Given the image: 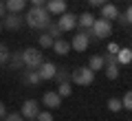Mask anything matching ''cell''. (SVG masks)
<instances>
[{
    "label": "cell",
    "mask_w": 132,
    "mask_h": 121,
    "mask_svg": "<svg viewBox=\"0 0 132 121\" xmlns=\"http://www.w3.org/2000/svg\"><path fill=\"white\" fill-rule=\"evenodd\" d=\"M42 62H44V55H42L40 49H33V46L22 49V64H24V68L38 70V66L42 64Z\"/></svg>",
    "instance_id": "obj_2"
},
{
    "label": "cell",
    "mask_w": 132,
    "mask_h": 121,
    "mask_svg": "<svg viewBox=\"0 0 132 121\" xmlns=\"http://www.w3.org/2000/svg\"><path fill=\"white\" fill-rule=\"evenodd\" d=\"M27 2L29 0H5V9L9 13H20V11L27 9Z\"/></svg>",
    "instance_id": "obj_12"
},
{
    "label": "cell",
    "mask_w": 132,
    "mask_h": 121,
    "mask_svg": "<svg viewBox=\"0 0 132 121\" xmlns=\"http://www.w3.org/2000/svg\"><path fill=\"white\" fill-rule=\"evenodd\" d=\"M53 79H57V82H68L71 77H68V73H66L64 68H57V70H55V77H53Z\"/></svg>",
    "instance_id": "obj_28"
},
{
    "label": "cell",
    "mask_w": 132,
    "mask_h": 121,
    "mask_svg": "<svg viewBox=\"0 0 132 121\" xmlns=\"http://www.w3.org/2000/svg\"><path fill=\"white\" fill-rule=\"evenodd\" d=\"M44 31H46V33H48V35H51V37H53V40H60V37H62V31H60V29H57V24H53V22H51V24H48V27H46V29H44Z\"/></svg>",
    "instance_id": "obj_23"
},
{
    "label": "cell",
    "mask_w": 132,
    "mask_h": 121,
    "mask_svg": "<svg viewBox=\"0 0 132 121\" xmlns=\"http://www.w3.org/2000/svg\"><path fill=\"white\" fill-rule=\"evenodd\" d=\"M22 24H24V18L18 13H5V18H2V27L7 31H18Z\"/></svg>",
    "instance_id": "obj_7"
},
{
    "label": "cell",
    "mask_w": 132,
    "mask_h": 121,
    "mask_svg": "<svg viewBox=\"0 0 132 121\" xmlns=\"http://www.w3.org/2000/svg\"><path fill=\"white\" fill-rule=\"evenodd\" d=\"M106 2H108V0H88V5H90V7H104Z\"/></svg>",
    "instance_id": "obj_31"
},
{
    "label": "cell",
    "mask_w": 132,
    "mask_h": 121,
    "mask_svg": "<svg viewBox=\"0 0 132 121\" xmlns=\"http://www.w3.org/2000/svg\"><path fill=\"white\" fill-rule=\"evenodd\" d=\"M101 18L108 20V22H112V20L119 18V9H117L114 5H110V2H106V5L101 7Z\"/></svg>",
    "instance_id": "obj_13"
},
{
    "label": "cell",
    "mask_w": 132,
    "mask_h": 121,
    "mask_svg": "<svg viewBox=\"0 0 132 121\" xmlns=\"http://www.w3.org/2000/svg\"><path fill=\"white\" fill-rule=\"evenodd\" d=\"M0 31H5V27H2V20H0Z\"/></svg>",
    "instance_id": "obj_36"
},
{
    "label": "cell",
    "mask_w": 132,
    "mask_h": 121,
    "mask_svg": "<svg viewBox=\"0 0 132 121\" xmlns=\"http://www.w3.org/2000/svg\"><path fill=\"white\" fill-rule=\"evenodd\" d=\"M130 60H132V51H130V49H119L117 64H130Z\"/></svg>",
    "instance_id": "obj_18"
},
{
    "label": "cell",
    "mask_w": 132,
    "mask_h": 121,
    "mask_svg": "<svg viewBox=\"0 0 132 121\" xmlns=\"http://www.w3.org/2000/svg\"><path fill=\"white\" fill-rule=\"evenodd\" d=\"M38 42H40V46H42V49H51L55 40H53V37L48 35V33H42V35H40V40H38Z\"/></svg>",
    "instance_id": "obj_22"
},
{
    "label": "cell",
    "mask_w": 132,
    "mask_h": 121,
    "mask_svg": "<svg viewBox=\"0 0 132 121\" xmlns=\"http://www.w3.org/2000/svg\"><path fill=\"white\" fill-rule=\"evenodd\" d=\"M44 9L53 15H62V13H66V0H46Z\"/></svg>",
    "instance_id": "obj_11"
},
{
    "label": "cell",
    "mask_w": 132,
    "mask_h": 121,
    "mask_svg": "<svg viewBox=\"0 0 132 121\" xmlns=\"http://www.w3.org/2000/svg\"><path fill=\"white\" fill-rule=\"evenodd\" d=\"M42 79H40V75H38V70H29L27 73V84H31V86H38Z\"/></svg>",
    "instance_id": "obj_25"
},
{
    "label": "cell",
    "mask_w": 132,
    "mask_h": 121,
    "mask_svg": "<svg viewBox=\"0 0 132 121\" xmlns=\"http://www.w3.org/2000/svg\"><path fill=\"white\" fill-rule=\"evenodd\" d=\"M119 15H121L123 24H130V22H132V9H130V7H128V9L123 11V13H119Z\"/></svg>",
    "instance_id": "obj_30"
},
{
    "label": "cell",
    "mask_w": 132,
    "mask_h": 121,
    "mask_svg": "<svg viewBox=\"0 0 132 121\" xmlns=\"http://www.w3.org/2000/svg\"><path fill=\"white\" fill-rule=\"evenodd\" d=\"M108 53L110 55H117L119 53V44H108Z\"/></svg>",
    "instance_id": "obj_32"
},
{
    "label": "cell",
    "mask_w": 132,
    "mask_h": 121,
    "mask_svg": "<svg viewBox=\"0 0 132 121\" xmlns=\"http://www.w3.org/2000/svg\"><path fill=\"white\" fill-rule=\"evenodd\" d=\"M27 121H35V119H27Z\"/></svg>",
    "instance_id": "obj_37"
},
{
    "label": "cell",
    "mask_w": 132,
    "mask_h": 121,
    "mask_svg": "<svg viewBox=\"0 0 132 121\" xmlns=\"http://www.w3.org/2000/svg\"><path fill=\"white\" fill-rule=\"evenodd\" d=\"M5 121H27L20 112H7L5 115Z\"/></svg>",
    "instance_id": "obj_29"
},
{
    "label": "cell",
    "mask_w": 132,
    "mask_h": 121,
    "mask_svg": "<svg viewBox=\"0 0 132 121\" xmlns=\"http://www.w3.org/2000/svg\"><path fill=\"white\" fill-rule=\"evenodd\" d=\"M75 27H77V15L68 13V11L60 15V20H57V29H60L62 33H68V31H73Z\"/></svg>",
    "instance_id": "obj_5"
},
{
    "label": "cell",
    "mask_w": 132,
    "mask_h": 121,
    "mask_svg": "<svg viewBox=\"0 0 132 121\" xmlns=\"http://www.w3.org/2000/svg\"><path fill=\"white\" fill-rule=\"evenodd\" d=\"M55 70H57V66L53 64V62H42V64L38 66V75H40V79H42V82L53 79V77H55Z\"/></svg>",
    "instance_id": "obj_10"
},
{
    "label": "cell",
    "mask_w": 132,
    "mask_h": 121,
    "mask_svg": "<svg viewBox=\"0 0 132 121\" xmlns=\"http://www.w3.org/2000/svg\"><path fill=\"white\" fill-rule=\"evenodd\" d=\"M35 121H53L51 110H40V112H38V117H35Z\"/></svg>",
    "instance_id": "obj_27"
},
{
    "label": "cell",
    "mask_w": 132,
    "mask_h": 121,
    "mask_svg": "<svg viewBox=\"0 0 132 121\" xmlns=\"http://www.w3.org/2000/svg\"><path fill=\"white\" fill-rule=\"evenodd\" d=\"M106 106H108L110 112H119V110H121V101H119L117 97H110L108 101H106Z\"/></svg>",
    "instance_id": "obj_24"
},
{
    "label": "cell",
    "mask_w": 132,
    "mask_h": 121,
    "mask_svg": "<svg viewBox=\"0 0 132 121\" xmlns=\"http://www.w3.org/2000/svg\"><path fill=\"white\" fill-rule=\"evenodd\" d=\"M104 66H106V62H104V55H93V57H90V62H88V68L93 70V73L101 70Z\"/></svg>",
    "instance_id": "obj_16"
},
{
    "label": "cell",
    "mask_w": 132,
    "mask_h": 121,
    "mask_svg": "<svg viewBox=\"0 0 132 121\" xmlns=\"http://www.w3.org/2000/svg\"><path fill=\"white\" fill-rule=\"evenodd\" d=\"M24 22L29 24L31 29H38V31H44V29L51 24V15L44 7H31L27 15H24Z\"/></svg>",
    "instance_id": "obj_1"
},
{
    "label": "cell",
    "mask_w": 132,
    "mask_h": 121,
    "mask_svg": "<svg viewBox=\"0 0 132 121\" xmlns=\"http://www.w3.org/2000/svg\"><path fill=\"white\" fill-rule=\"evenodd\" d=\"M57 95H60L62 99L64 97H68V95L73 93V86H71V79H68V82H60V86H57V90H55Z\"/></svg>",
    "instance_id": "obj_17"
},
{
    "label": "cell",
    "mask_w": 132,
    "mask_h": 121,
    "mask_svg": "<svg viewBox=\"0 0 132 121\" xmlns=\"http://www.w3.org/2000/svg\"><path fill=\"white\" fill-rule=\"evenodd\" d=\"M104 70H106V77H108L110 82L119 77V64H106V66H104Z\"/></svg>",
    "instance_id": "obj_19"
},
{
    "label": "cell",
    "mask_w": 132,
    "mask_h": 121,
    "mask_svg": "<svg viewBox=\"0 0 132 121\" xmlns=\"http://www.w3.org/2000/svg\"><path fill=\"white\" fill-rule=\"evenodd\" d=\"M51 49L57 53V55H68V51H71V42H66L64 37H60V40H55V42H53Z\"/></svg>",
    "instance_id": "obj_14"
},
{
    "label": "cell",
    "mask_w": 132,
    "mask_h": 121,
    "mask_svg": "<svg viewBox=\"0 0 132 121\" xmlns=\"http://www.w3.org/2000/svg\"><path fill=\"white\" fill-rule=\"evenodd\" d=\"M5 13H7V9H5V0H0V20L5 18Z\"/></svg>",
    "instance_id": "obj_34"
},
{
    "label": "cell",
    "mask_w": 132,
    "mask_h": 121,
    "mask_svg": "<svg viewBox=\"0 0 132 121\" xmlns=\"http://www.w3.org/2000/svg\"><path fill=\"white\" fill-rule=\"evenodd\" d=\"M71 82L75 86H90L95 82V73L88 68V66H79L71 73Z\"/></svg>",
    "instance_id": "obj_3"
},
{
    "label": "cell",
    "mask_w": 132,
    "mask_h": 121,
    "mask_svg": "<svg viewBox=\"0 0 132 121\" xmlns=\"http://www.w3.org/2000/svg\"><path fill=\"white\" fill-rule=\"evenodd\" d=\"M93 22H95V15H93V13H88V11H86V13H81L79 18H77V24L81 27V31L90 29V27H93Z\"/></svg>",
    "instance_id": "obj_15"
},
{
    "label": "cell",
    "mask_w": 132,
    "mask_h": 121,
    "mask_svg": "<svg viewBox=\"0 0 132 121\" xmlns=\"http://www.w3.org/2000/svg\"><path fill=\"white\" fill-rule=\"evenodd\" d=\"M9 62H11V68H24V64H22V51H15L13 55L9 57Z\"/></svg>",
    "instance_id": "obj_20"
},
{
    "label": "cell",
    "mask_w": 132,
    "mask_h": 121,
    "mask_svg": "<svg viewBox=\"0 0 132 121\" xmlns=\"http://www.w3.org/2000/svg\"><path fill=\"white\" fill-rule=\"evenodd\" d=\"M121 108H123V110H132V95H130V93L123 95V99H121Z\"/></svg>",
    "instance_id": "obj_26"
},
{
    "label": "cell",
    "mask_w": 132,
    "mask_h": 121,
    "mask_svg": "<svg viewBox=\"0 0 132 121\" xmlns=\"http://www.w3.org/2000/svg\"><path fill=\"white\" fill-rule=\"evenodd\" d=\"M40 112V103L35 101V99H27V101L22 103V108H20V115L24 117V119H35Z\"/></svg>",
    "instance_id": "obj_8"
},
{
    "label": "cell",
    "mask_w": 132,
    "mask_h": 121,
    "mask_svg": "<svg viewBox=\"0 0 132 121\" xmlns=\"http://www.w3.org/2000/svg\"><path fill=\"white\" fill-rule=\"evenodd\" d=\"M9 57H11L9 46H7L5 42H0V66H2V64H7V62H9Z\"/></svg>",
    "instance_id": "obj_21"
},
{
    "label": "cell",
    "mask_w": 132,
    "mask_h": 121,
    "mask_svg": "<svg viewBox=\"0 0 132 121\" xmlns=\"http://www.w3.org/2000/svg\"><path fill=\"white\" fill-rule=\"evenodd\" d=\"M5 115H7V106L0 101V119H5Z\"/></svg>",
    "instance_id": "obj_35"
},
{
    "label": "cell",
    "mask_w": 132,
    "mask_h": 121,
    "mask_svg": "<svg viewBox=\"0 0 132 121\" xmlns=\"http://www.w3.org/2000/svg\"><path fill=\"white\" fill-rule=\"evenodd\" d=\"M46 0H31V7H44Z\"/></svg>",
    "instance_id": "obj_33"
},
{
    "label": "cell",
    "mask_w": 132,
    "mask_h": 121,
    "mask_svg": "<svg viewBox=\"0 0 132 121\" xmlns=\"http://www.w3.org/2000/svg\"><path fill=\"white\" fill-rule=\"evenodd\" d=\"M88 46H90V37H88V33H86V31L75 33V35H73V40H71V49H73V51L84 53Z\"/></svg>",
    "instance_id": "obj_6"
},
{
    "label": "cell",
    "mask_w": 132,
    "mask_h": 121,
    "mask_svg": "<svg viewBox=\"0 0 132 121\" xmlns=\"http://www.w3.org/2000/svg\"><path fill=\"white\" fill-rule=\"evenodd\" d=\"M42 103L48 108V110H57V108L62 106V97L55 93V90H46V93L42 95Z\"/></svg>",
    "instance_id": "obj_9"
},
{
    "label": "cell",
    "mask_w": 132,
    "mask_h": 121,
    "mask_svg": "<svg viewBox=\"0 0 132 121\" xmlns=\"http://www.w3.org/2000/svg\"><path fill=\"white\" fill-rule=\"evenodd\" d=\"M90 31H93L95 37L106 40V37H110V33H112V22H108V20H104V18H95Z\"/></svg>",
    "instance_id": "obj_4"
}]
</instances>
